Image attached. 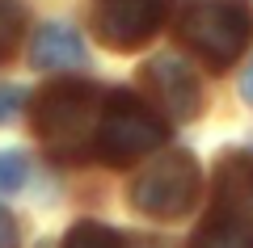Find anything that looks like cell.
Segmentation results:
<instances>
[{
	"label": "cell",
	"mask_w": 253,
	"mask_h": 248,
	"mask_svg": "<svg viewBox=\"0 0 253 248\" xmlns=\"http://www.w3.org/2000/svg\"><path fill=\"white\" fill-rule=\"evenodd\" d=\"M165 135H169V122L152 106H144L135 93H110L97 114V126H93V156L123 169V164H135L139 156L156 151Z\"/></svg>",
	"instance_id": "3957f363"
},
{
	"label": "cell",
	"mask_w": 253,
	"mask_h": 248,
	"mask_svg": "<svg viewBox=\"0 0 253 248\" xmlns=\"http://www.w3.org/2000/svg\"><path fill=\"white\" fill-rule=\"evenodd\" d=\"M190 248H253V219L215 211L190 240Z\"/></svg>",
	"instance_id": "9c48e42d"
},
{
	"label": "cell",
	"mask_w": 253,
	"mask_h": 248,
	"mask_svg": "<svg viewBox=\"0 0 253 248\" xmlns=\"http://www.w3.org/2000/svg\"><path fill=\"white\" fill-rule=\"evenodd\" d=\"M42 248H51V244H42Z\"/></svg>",
	"instance_id": "2e32d148"
},
{
	"label": "cell",
	"mask_w": 253,
	"mask_h": 248,
	"mask_svg": "<svg viewBox=\"0 0 253 248\" xmlns=\"http://www.w3.org/2000/svg\"><path fill=\"white\" fill-rule=\"evenodd\" d=\"M34 68L42 71H63V68H81L84 63V42L68 21H46L34 38V51H30Z\"/></svg>",
	"instance_id": "ba28073f"
},
{
	"label": "cell",
	"mask_w": 253,
	"mask_h": 248,
	"mask_svg": "<svg viewBox=\"0 0 253 248\" xmlns=\"http://www.w3.org/2000/svg\"><path fill=\"white\" fill-rule=\"evenodd\" d=\"M21 30H26V13L17 0H0V63L21 46Z\"/></svg>",
	"instance_id": "8fae6325"
},
{
	"label": "cell",
	"mask_w": 253,
	"mask_h": 248,
	"mask_svg": "<svg viewBox=\"0 0 253 248\" xmlns=\"http://www.w3.org/2000/svg\"><path fill=\"white\" fill-rule=\"evenodd\" d=\"M21 101H26V93H21L17 84H0V126L21 109Z\"/></svg>",
	"instance_id": "4fadbf2b"
},
{
	"label": "cell",
	"mask_w": 253,
	"mask_h": 248,
	"mask_svg": "<svg viewBox=\"0 0 253 248\" xmlns=\"http://www.w3.org/2000/svg\"><path fill=\"white\" fill-rule=\"evenodd\" d=\"M21 244V231H17V219H13L4 206H0V248H17Z\"/></svg>",
	"instance_id": "5bb4252c"
},
{
	"label": "cell",
	"mask_w": 253,
	"mask_h": 248,
	"mask_svg": "<svg viewBox=\"0 0 253 248\" xmlns=\"http://www.w3.org/2000/svg\"><path fill=\"white\" fill-rule=\"evenodd\" d=\"M144 76H148V89H152L156 106H161L173 122L199 118L203 89H199V76L190 71L186 59H177V55H156V59L144 68Z\"/></svg>",
	"instance_id": "8992f818"
},
{
	"label": "cell",
	"mask_w": 253,
	"mask_h": 248,
	"mask_svg": "<svg viewBox=\"0 0 253 248\" xmlns=\"http://www.w3.org/2000/svg\"><path fill=\"white\" fill-rule=\"evenodd\" d=\"M169 17V0H97L93 26L110 51H135L144 46Z\"/></svg>",
	"instance_id": "5b68a950"
},
{
	"label": "cell",
	"mask_w": 253,
	"mask_h": 248,
	"mask_svg": "<svg viewBox=\"0 0 253 248\" xmlns=\"http://www.w3.org/2000/svg\"><path fill=\"white\" fill-rule=\"evenodd\" d=\"M26 173H30V164H26L21 151H0V194L21 189L26 185Z\"/></svg>",
	"instance_id": "7c38bea8"
},
{
	"label": "cell",
	"mask_w": 253,
	"mask_h": 248,
	"mask_svg": "<svg viewBox=\"0 0 253 248\" xmlns=\"http://www.w3.org/2000/svg\"><path fill=\"white\" fill-rule=\"evenodd\" d=\"M215 211L253 219V147L224 151L215 164Z\"/></svg>",
	"instance_id": "52a82bcc"
},
{
	"label": "cell",
	"mask_w": 253,
	"mask_h": 248,
	"mask_svg": "<svg viewBox=\"0 0 253 248\" xmlns=\"http://www.w3.org/2000/svg\"><path fill=\"white\" fill-rule=\"evenodd\" d=\"M199 194H203V173L190 151H165L131 185L135 211L152 214V219H181V214H190Z\"/></svg>",
	"instance_id": "277c9868"
},
{
	"label": "cell",
	"mask_w": 253,
	"mask_h": 248,
	"mask_svg": "<svg viewBox=\"0 0 253 248\" xmlns=\"http://www.w3.org/2000/svg\"><path fill=\"white\" fill-rule=\"evenodd\" d=\"M63 248H126V240L118 231H110L106 223H76L63 236Z\"/></svg>",
	"instance_id": "30bf717a"
},
{
	"label": "cell",
	"mask_w": 253,
	"mask_h": 248,
	"mask_svg": "<svg viewBox=\"0 0 253 248\" xmlns=\"http://www.w3.org/2000/svg\"><path fill=\"white\" fill-rule=\"evenodd\" d=\"M97 114H101V93L89 80H55L38 93L34 131L55 160H84L93 151Z\"/></svg>",
	"instance_id": "6da1fadb"
},
{
	"label": "cell",
	"mask_w": 253,
	"mask_h": 248,
	"mask_svg": "<svg viewBox=\"0 0 253 248\" xmlns=\"http://www.w3.org/2000/svg\"><path fill=\"white\" fill-rule=\"evenodd\" d=\"M241 97L253 106V59L245 63V71H241Z\"/></svg>",
	"instance_id": "9a60e30c"
},
{
	"label": "cell",
	"mask_w": 253,
	"mask_h": 248,
	"mask_svg": "<svg viewBox=\"0 0 253 248\" xmlns=\"http://www.w3.org/2000/svg\"><path fill=\"white\" fill-rule=\"evenodd\" d=\"M177 34L207 68H232L253 42V0H194L177 17Z\"/></svg>",
	"instance_id": "7a4b0ae2"
}]
</instances>
